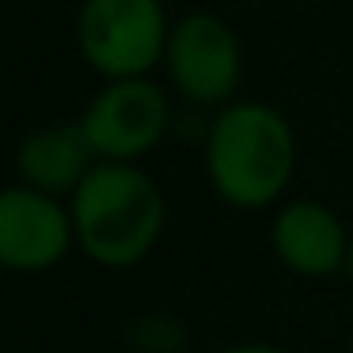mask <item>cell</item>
Segmentation results:
<instances>
[{"mask_svg": "<svg viewBox=\"0 0 353 353\" xmlns=\"http://www.w3.org/2000/svg\"><path fill=\"white\" fill-rule=\"evenodd\" d=\"M350 232L330 205L315 198L285 201L274 216L270 243L281 266L296 277H334L350 262Z\"/></svg>", "mask_w": 353, "mask_h": 353, "instance_id": "7", "label": "cell"}, {"mask_svg": "<svg viewBox=\"0 0 353 353\" xmlns=\"http://www.w3.org/2000/svg\"><path fill=\"white\" fill-rule=\"evenodd\" d=\"M77 243L72 209L61 198L16 183L0 198V262L12 274H46Z\"/></svg>", "mask_w": 353, "mask_h": 353, "instance_id": "6", "label": "cell"}, {"mask_svg": "<svg viewBox=\"0 0 353 353\" xmlns=\"http://www.w3.org/2000/svg\"><path fill=\"white\" fill-rule=\"evenodd\" d=\"M77 247L103 270L137 266L163 232L160 186L137 163L99 160L69 201Z\"/></svg>", "mask_w": 353, "mask_h": 353, "instance_id": "2", "label": "cell"}, {"mask_svg": "<svg viewBox=\"0 0 353 353\" xmlns=\"http://www.w3.org/2000/svg\"><path fill=\"white\" fill-rule=\"evenodd\" d=\"M296 168L289 118L262 99H236L216 110L205 137L213 190L236 209H266L285 194Z\"/></svg>", "mask_w": 353, "mask_h": 353, "instance_id": "1", "label": "cell"}, {"mask_svg": "<svg viewBox=\"0 0 353 353\" xmlns=\"http://www.w3.org/2000/svg\"><path fill=\"white\" fill-rule=\"evenodd\" d=\"M95 163L99 160H95L80 122L42 125V130L27 133L16 148L19 183L39 194H50V198H61V194L72 198Z\"/></svg>", "mask_w": 353, "mask_h": 353, "instance_id": "8", "label": "cell"}, {"mask_svg": "<svg viewBox=\"0 0 353 353\" xmlns=\"http://www.w3.org/2000/svg\"><path fill=\"white\" fill-rule=\"evenodd\" d=\"M171 23L160 0H84L77 16L80 57L107 80L148 77L168 54Z\"/></svg>", "mask_w": 353, "mask_h": 353, "instance_id": "3", "label": "cell"}, {"mask_svg": "<svg viewBox=\"0 0 353 353\" xmlns=\"http://www.w3.org/2000/svg\"><path fill=\"white\" fill-rule=\"evenodd\" d=\"M345 270H350V277H353V239H350V262H345Z\"/></svg>", "mask_w": 353, "mask_h": 353, "instance_id": "10", "label": "cell"}, {"mask_svg": "<svg viewBox=\"0 0 353 353\" xmlns=\"http://www.w3.org/2000/svg\"><path fill=\"white\" fill-rule=\"evenodd\" d=\"M216 353H285L281 345H270V342H236V345H224Z\"/></svg>", "mask_w": 353, "mask_h": 353, "instance_id": "9", "label": "cell"}, {"mask_svg": "<svg viewBox=\"0 0 353 353\" xmlns=\"http://www.w3.org/2000/svg\"><path fill=\"white\" fill-rule=\"evenodd\" d=\"M168 122V95L148 77L107 80V88H99L80 114V130L95 160L110 163H137L141 156H148L163 141Z\"/></svg>", "mask_w": 353, "mask_h": 353, "instance_id": "5", "label": "cell"}, {"mask_svg": "<svg viewBox=\"0 0 353 353\" xmlns=\"http://www.w3.org/2000/svg\"><path fill=\"white\" fill-rule=\"evenodd\" d=\"M163 69L183 99L198 107H228L236 103L232 95L243 77V50L216 12H186L171 23Z\"/></svg>", "mask_w": 353, "mask_h": 353, "instance_id": "4", "label": "cell"}]
</instances>
